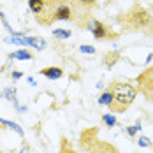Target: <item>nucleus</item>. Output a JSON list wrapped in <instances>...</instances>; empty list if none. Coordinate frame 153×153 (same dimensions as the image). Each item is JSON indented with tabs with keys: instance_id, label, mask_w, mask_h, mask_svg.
<instances>
[{
	"instance_id": "nucleus-14",
	"label": "nucleus",
	"mask_w": 153,
	"mask_h": 153,
	"mask_svg": "<svg viewBox=\"0 0 153 153\" xmlns=\"http://www.w3.org/2000/svg\"><path fill=\"white\" fill-rule=\"evenodd\" d=\"M137 143H139V146H150V141H148L146 137H141Z\"/></svg>"
},
{
	"instance_id": "nucleus-11",
	"label": "nucleus",
	"mask_w": 153,
	"mask_h": 153,
	"mask_svg": "<svg viewBox=\"0 0 153 153\" xmlns=\"http://www.w3.org/2000/svg\"><path fill=\"white\" fill-rule=\"evenodd\" d=\"M139 128H141V125H134V127H130V128H128L127 132H128V136H134V134L137 132Z\"/></svg>"
},
{
	"instance_id": "nucleus-12",
	"label": "nucleus",
	"mask_w": 153,
	"mask_h": 153,
	"mask_svg": "<svg viewBox=\"0 0 153 153\" xmlns=\"http://www.w3.org/2000/svg\"><path fill=\"white\" fill-rule=\"evenodd\" d=\"M104 122L107 123V125H109V127H111V125H114V123H116V120H114V118H113V116H104Z\"/></svg>"
},
{
	"instance_id": "nucleus-18",
	"label": "nucleus",
	"mask_w": 153,
	"mask_h": 153,
	"mask_svg": "<svg viewBox=\"0 0 153 153\" xmlns=\"http://www.w3.org/2000/svg\"><path fill=\"white\" fill-rule=\"evenodd\" d=\"M0 153H2V152H0Z\"/></svg>"
},
{
	"instance_id": "nucleus-15",
	"label": "nucleus",
	"mask_w": 153,
	"mask_h": 153,
	"mask_svg": "<svg viewBox=\"0 0 153 153\" xmlns=\"http://www.w3.org/2000/svg\"><path fill=\"white\" fill-rule=\"evenodd\" d=\"M79 2H81V4H85V5H93L97 0H79Z\"/></svg>"
},
{
	"instance_id": "nucleus-6",
	"label": "nucleus",
	"mask_w": 153,
	"mask_h": 153,
	"mask_svg": "<svg viewBox=\"0 0 153 153\" xmlns=\"http://www.w3.org/2000/svg\"><path fill=\"white\" fill-rule=\"evenodd\" d=\"M28 5H30V9L33 13H42V9H44V0H28Z\"/></svg>"
},
{
	"instance_id": "nucleus-5",
	"label": "nucleus",
	"mask_w": 153,
	"mask_h": 153,
	"mask_svg": "<svg viewBox=\"0 0 153 153\" xmlns=\"http://www.w3.org/2000/svg\"><path fill=\"white\" fill-rule=\"evenodd\" d=\"M90 27H92V32H93V35H95V37H104V35H106V28H104V25H102V23L93 21Z\"/></svg>"
},
{
	"instance_id": "nucleus-2",
	"label": "nucleus",
	"mask_w": 153,
	"mask_h": 153,
	"mask_svg": "<svg viewBox=\"0 0 153 153\" xmlns=\"http://www.w3.org/2000/svg\"><path fill=\"white\" fill-rule=\"evenodd\" d=\"M139 81V88L144 93L150 100H153V69H148L144 74H141L137 77Z\"/></svg>"
},
{
	"instance_id": "nucleus-13",
	"label": "nucleus",
	"mask_w": 153,
	"mask_h": 153,
	"mask_svg": "<svg viewBox=\"0 0 153 153\" xmlns=\"http://www.w3.org/2000/svg\"><path fill=\"white\" fill-rule=\"evenodd\" d=\"M81 51L83 53H95V49L92 46H81Z\"/></svg>"
},
{
	"instance_id": "nucleus-3",
	"label": "nucleus",
	"mask_w": 153,
	"mask_h": 153,
	"mask_svg": "<svg viewBox=\"0 0 153 153\" xmlns=\"http://www.w3.org/2000/svg\"><path fill=\"white\" fill-rule=\"evenodd\" d=\"M55 18H56V19H71V18H72V9H71L69 5L62 4V5L56 7V11H55Z\"/></svg>"
},
{
	"instance_id": "nucleus-16",
	"label": "nucleus",
	"mask_w": 153,
	"mask_h": 153,
	"mask_svg": "<svg viewBox=\"0 0 153 153\" xmlns=\"http://www.w3.org/2000/svg\"><path fill=\"white\" fill-rule=\"evenodd\" d=\"M63 153H76V152H71V150H69V152H63Z\"/></svg>"
},
{
	"instance_id": "nucleus-8",
	"label": "nucleus",
	"mask_w": 153,
	"mask_h": 153,
	"mask_svg": "<svg viewBox=\"0 0 153 153\" xmlns=\"http://www.w3.org/2000/svg\"><path fill=\"white\" fill-rule=\"evenodd\" d=\"M11 56H14V58H18V60H30L32 55L28 53V51H16L14 55H11Z\"/></svg>"
},
{
	"instance_id": "nucleus-4",
	"label": "nucleus",
	"mask_w": 153,
	"mask_h": 153,
	"mask_svg": "<svg viewBox=\"0 0 153 153\" xmlns=\"http://www.w3.org/2000/svg\"><path fill=\"white\" fill-rule=\"evenodd\" d=\"M42 74L46 77H49V79H58L62 76V69H58V67H48V69L42 71Z\"/></svg>"
},
{
	"instance_id": "nucleus-17",
	"label": "nucleus",
	"mask_w": 153,
	"mask_h": 153,
	"mask_svg": "<svg viewBox=\"0 0 153 153\" xmlns=\"http://www.w3.org/2000/svg\"><path fill=\"white\" fill-rule=\"evenodd\" d=\"M0 19H2V14H0Z\"/></svg>"
},
{
	"instance_id": "nucleus-10",
	"label": "nucleus",
	"mask_w": 153,
	"mask_h": 153,
	"mask_svg": "<svg viewBox=\"0 0 153 153\" xmlns=\"http://www.w3.org/2000/svg\"><path fill=\"white\" fill-rule=\"evenodd\" d=\"M0 122L4 123V125H7V127H11V128H14V130L18 132V134H19V136L23 134V130H21V128H19L18 125H16V123H13V122H5V120H0Z\"/></svg>"
},
{
	"instance_id": "nucleus-7",
	"label": "nucleus",
	"mask_w": 153,
	"mask_h": 153,
	"mask_svg": "<svg viewBox=\"0 0 153 153\" xmlns=\"http://www.w3.org/2000/svg\"><path fill=\"white\" fill-rule=\"evenodd\" d=\"M99 102H100V104H104V106H111V102H113V93H111V92L104 93V95L99 99Z\"/></svg>"
},
{
	"instance_id": "nucleus-9",
	"label": "nucleus",
	"mask_w": 153,
	"mask_h": 153,
	"mask_svg": "<svg viewBox=\"0 0 153 153\" xmlns=\"http://www.w3.org/2000/svg\"><path fill=\"white\" fill-rule=\"evenodd\" d=\"M53 35L58 37V39H69V37H71V32L69 30H55L53 32Z\"/></svg>"
},
{
	"instance_id": "nucleus-1",
	"label": "nucleus",
	"mask_w": 153,
	"mask_h": 153,
	"mask_svg": "<svg viewBox=\"0 0 153 153\" xmlns=\"http://www.w3.org/2000/svg\"><path fill=\"white\" fill-rule=\"evenodd\" d=\"M113 102H111V109L114 111H123L132 104V100L136 99V93H137V88L128 85V83H114L113 85Z\"/></svg>"
}]
</instances>
